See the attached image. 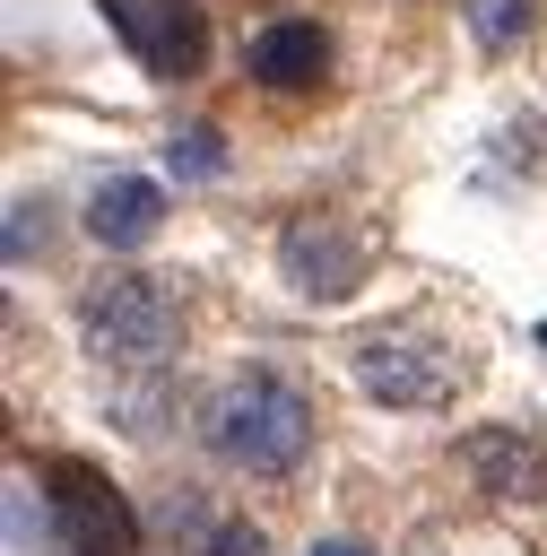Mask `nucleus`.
<instances>
[{
  "instance_id": "ddd939ff",
  "label": "nucleus",
  "mask_w": 547,
  "mask_h": 556,
  "mask_svg": "<svg viewBox=\"0 0 547 556\" xmlns=\"http://www.w3.org/2000/svg\"><path fill=\"white\" fill-rule=\"evenodd\" d=\"M313 556H365V547H356V539H321Z\"/></svg>"
},
{
  "instance_id": "f8f14e48",
  "label": "nucleus",
  "mask_w": 547,
  "mask_h": 556,
  "mask_svg": "<svg viewBox=\"0 0 547 556\" xmlns=\"http://www.w3.org/2000/svg\"><path fill=\"white\" fill-rule=\"evenodd\" d=\"M208 139H217V130H182V165H200V174H208V165H217V148H208Z\"/></svg>"
},
{
  "instance_id": "9b49d317",
  "label": "nucleus",
  "mask_w": 547,
  "mask_h": 556,
  "mask_svg": "<svg viewBox=\"0 0 547 556\" xmlns=\"http://www.w3.org/2000/svg\"><path fill=\"white\" fill-rule=\"evenodd\" d=\"M208 556H269V539H260L252 521H226V530L208 539Z\"/></svg>"
},
{
  "instance_id": "f257e3e1",
  "label": "nucleus",
  "mask_w": 547,
  "mask_h": 556,
  "mask_svg": "<svg viewBox=\"0 0 547 556\" xmlns=\"http://www.w3.org/2000/svg\"><path fill=\"white\" fill-rule=\"evenodd\" d=\"M208 443H217L234 469L278 478V469L304 460V443H313V408H304V391L278 382V374H234V382L208 400Z\"/></svg>"
},
{
  "instance_id": "6e6552de",
  "label": "nucleus",
  "mask_w": 547,
  "mask_h": 556,
  "mask_svg": "<svg viewBox=\"0 0 547 556\" xmlns=\"http://www.w3.org/2000/svg\"><path fill=\"white\" fill-rule=\"evenodd\" d=\"M243 70H252L260 87H321V70H330V35H321L313 17H278V26L252 35Z\"/></svg>"
},
{
  "instance_id": "20e7f679",
  "label": "nucleus",
  "mask_w": 547,
  "mask_h": 556,
  "mask_svg": "<svg viewBox=\"0 0 547 556\" xmlns=\"http://www.w3.org/2000/svg\"><path fill=\"white\" fill-rule=\"evenodd\" d=\"M43 478H52V530H61L69 556H130L139 547V521H130V504H122V486L104 469L52 460Z\"/></svg>"
},
{
  "instance_id": "f03ea898",
  "label": "nucleus",
  "mask_w": 547,
  "mask_h": 556,
  "mask_svg": "<svg viewBox=\"0 0 547 556\" xmlns=\"http://www.w3.org/2000/svg\"><path fill=\"white\" fill-rule=\"evenodd\" d=\"M356 382L391 408H451L469 391V356L425 321H391V330L356 339Z\"/></svg>"
},
{
  "instance_id": "1a4fd4ad",
  "label": "nucleus",
  "mask_w": 547,
  "mask_h": 556,
  "mask_svg": "<svg viewBox=\"0 0 547 556\" xmlns=\"http://www.w3.org/2000/svg\"><path fill=\"white\" fill-rule=\"evenodd\" d=\"M156 226H165V191H156L148 174H113V182H96V200H87V235H96V243L139 252Z\"/></svg>"
},
{
  "instance_id": "39448f33",
  "label": "nucleus",
  "mask_w": 547,
  "mask_h": 556,
  "mask_svg": "<svg viewBox=\"0 0 547 556\" xmlns=\"http://www.w3.org/2000/svg\"><path fill=\"white\" fill-rule=\"evenodd\" d=\"M104 17H113V35H122L156 78H191V70L208 61V26H200L191 0H104Z\"/></svg>"
},
{
  "instance_id": "423d86ee",
  "label": "nucleus",
  "mask_w": 547,
  "mask_h": 556,
  "mask_svg": "<svg viewBox=\"0 0 547 556\" xmlns=\"http://www.w3.org/2000/svg\"><path fill=\"white\" fill-rule=\"evenodd\" d=\"M460 460H469V478H478L486 495H504V504L547 495V452H538L521 426H478V434L460 443Z\"/></svg>"
},
{
  "instance_id": "9d476101",
  "label": "nucleus",
  "mask_w": 547,
  "mask_h": 556,
  "mask_svg": "<svg viewBox=\"0 0 547 556\" xmlns=\"http://www.w3.org/2000/svg\"><path fill=\"white\" fill-rule=\"evenodd\" d=\"M469 26L486 43H512V26H530V0H469Z\"/></svg>"
},
{
  "instance_id": "7ed1b4c3",
  "label": "nucleus",
  "mask_w": 547,
  "mask_h": 556,
  "mask_svg": "<svg viewBox=\"0 0 547 556\" xmlns=\"http://www.w3.org/2000/svg\"><path fill=\"white\" fill-rule=\"evenodd\" d=\"M78 339L104 356V365H165L182 348V304L156 287V278H104L78 295Z\"/></svg>"
},
{
  "instance_id": "0eeeda50",
  "label": "nucleus",
  "mask_w": 547,
  "mask_h": 556,
  "mask_svg": "<svg viewBox=\"0 0 547 556\" xmlns=\"http://www.w3.org/2000/svg\"><path fill=\"white\" fill-rule=\"evenodd\" d=\"M278 252H287V278H295L304 295H321V304H330V295H347V287L365 278V252H356V235H339L330 217H304V226H287V243H278Z\"/></svg>"
}]
</instances>
